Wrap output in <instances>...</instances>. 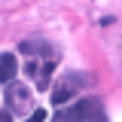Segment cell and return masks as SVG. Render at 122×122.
Returning <instances> with one entry per match:
<instances>
[{
	"mask_svg": "<svg viewBox=\"0 0 122 122\" xmlns=\"http://www.w3.org/2000/svg\"><path fill=\"white\" fill-rule=\"evenodd\" d=\"M25 70H28V76H37V73H40V64H37V61H28Z\"/></svg>",
	"mask_w": 122,
	"mask_h": 122,
	"instance_id": "52a82bcc",
	"label": "cell"
},
{
	"mask_svg": "<svg viewBox=\"0 0 122 122\" xmlns=\"http://www.w3.org/2000/svg\"><path fill=\"white\" fill-rule=\"evenodd\" d=\"M34 104V92L30 86L25 82H6V110H12V113H25L28 107Z\"/></svg>",
	"mask_w": 122,
	"mask_h": 122,
	"instance_id": "3957f363",
	"label": "cell"
},
{
	"mask_svg": "<svg viewBox=\"0 0 122 122\" xmlns=\"http://www.w3.org/2000/svg\"><path fill=\"white\" fill-rule=\"evenodd\" d=\"M18 52H21V55H43V58H55L52 46L46 43V40H21V43H18Z\"/></svg>",
	"mask_w": 122,
	"mask_h": 122,
	"instance_id": "277c9868",
	"label": "cell"
},
{
	"mask_svg": "<svg viewBox=\"0 0 122 122\" xmlns=\"http://www.w3.org/2000/svg\"><path fill=\"white\" fill-rule=\"evenodd\" d=\"M92 82H95V79L86 76V73H64L58 79V86L52 89V104H55V107L67 104L70 98H76V95L86 89V86H92Z\"/></svg>",
	"mask_w": 122,
	"mask_h": 122,
	"instance_id": "7a4b0ae2",
	"label": "cell"
},
{
	"mask_svg": "<svg viewBox=\"0 0 122 122\" xmlns=\"http://www.w3.org/2000/svg\"><path fill=\"white\" fill-rule=\"evenodd\" d=\"M52 70H55V58H46V64L40 67V73H37V89H40V92H46V89H49Z\"/></svg>",
	"mask_w": 122,
	"mask_h": 122,
	"instance_id": "8992f818",
	"label": "cell"
},
{
	"mask_svg": "<svg viewBox=\"0 0 122 122\" xmlns=\"http://www.w3.org/2000/svg\"><path fill=\"white\" fill-rule=\"evenodd\" d=\"M55 119H64V122H98L104 119V104H101V98H79L73 107H67V110H55Z\"/></svg>",
	"mask_w": 122,
	"mask_h": 122,
	"instance_id": "6da1fadb",
	"label": "cell"
},
{
	"mask_svg": "<svg viewBox=\"0 0 122 122\" xmlns=\"http://www.w3.org/2000/svg\"><path fill=\"white\" fill-rule=\"evenodd\" d=\"M0 79H3V82H12L15 79V55L12 52H6V55L0 58Z\"/></svg>",
	"mask_w": 122,
	"mask_h": 122,
	"instance_id": "5b68a950",
	"label": "cell"
}]
</instances>
